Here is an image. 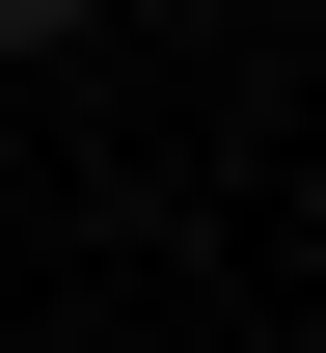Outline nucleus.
Listing matches in <instances>:
<instances>
[{"label": "nucleus", "instance_id": "obj_1", "mask_svg": "<svg viewBox=\"0 0 326 353\" xmlns=\"http://www.w3.org/2000/svg\"><path fill=\"white\" fill-rule=\"evenodd\" d=\"M0 28H28V54H54V28H82V0H0Z\"/></svg>", "mask_w": 326, "mask_h": 353}]
</instances>
